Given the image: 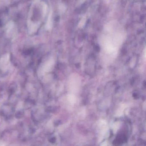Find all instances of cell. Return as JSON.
Wrapping results in <instances>:
<instances>
[{"label":"cell","instance_id":"2","mask_svg":"<svg viewBox=\"0 0 146 146\" xmlns=\"http://www.w3.org/2000/svg\"><path fill=\"white\" fill-rule=\"evenodd\" d=\"M43 12H44V14H45L46 13L47 11V6L46 5H44L43 6Z\"/></svg>","mask_w":146,"mask_h":146},{"label":"cell","instance_id":"1","mask_svg":"<svg viewBox=\"0 0 146 146\" xmlns=\"http://www.w3.org/2000/svg\"><path fill=\"white\" fill-rule=\"evenodd\" d=\"M52 27V22H51V14H50L48 17V20L46 24V28L48 29H51Z\"/></svg>","mask_w":146,"mask_h":146}]
</instances>
